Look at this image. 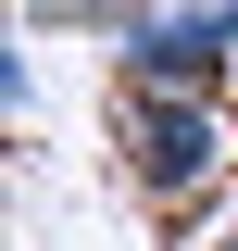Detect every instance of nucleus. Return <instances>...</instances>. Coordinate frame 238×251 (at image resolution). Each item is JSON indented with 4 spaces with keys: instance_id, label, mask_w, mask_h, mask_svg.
Returning <instances> with one entry per match:
<instances>
[{
    "instance_id": "obj_1",
    "label": "nucleus",
    "mask_w": 238,
    "mask_h": 251,
    "mask_svg": "<svg viewBox=\"0 0 238 251\" xmlns=\"http://www.w3.org/2000/svg\"><path fill=\"white\" fill-rule=\"evenodd\" d=\"M113 163H125V188L150 214L201 226L238 188V100H150V88H125L113 100Z\"/></svg>"
},
{
    "instance_id": "obj_3",
    "label": "nucleus",
    "mask_w": 238,
    "mask_h": 251,
    "mask_svg": "<svg viewBox=\"0 0 238 251\" xmlns=\"http://www.w3.org/2000/svg\"><path fill=\"white\" fill-rule=\"evenodd\" d=\"M0 100H13V126H38V50H25V38L0 50Z\"/></svg>"
},
{
    "instance_id": "obj_2",
    "label": "nucleus",
    "mask_w": 238,
    "mask_h": 251,
    "mask_svg": "<svg viewBox=\"0 0 238 251\" xmlns=\"http://www.w3.org/2000/svg\"><path fill=\"white\" fill-rule=\"evenodd\" d=\"M113 63L150 100H238V0H138L113 13Z\"/></svg>"
},
{
    "instance_id": "obj_4",
    "label": "nucleus",
    "mask_w": 238,
    "mask_h": 251,
    "mask_svg": "<svg viewBox=\"0 0 238 251\" xmlns=\"http://www.w3.org/2000/svg\"><path fill=\"white\" fill-rule=\"evenodd\" d=\"M213 214H226V251H238V188H226V201H213Z\"/></svg>"
}]
</instances>
